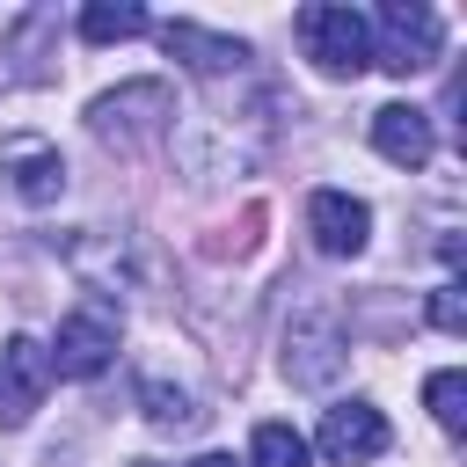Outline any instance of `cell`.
Instances as JSON below:
<instances>
[{
	"label": "cell",
	"instance_id": "6da1fadb",
	"mask_svg": "<svg viewBox=\"0 0 467 467\" xmlns=\"http://www.w3.org/2000/svg\"><path fill=\"white\" fill-rule=\"evenodd\" d=\"M299 44H306V58L321 66V73H336V80H358L365 66H372V22L358 15V7H299Z\"/></svg>",
	"mask_w": 467,
	"mask_h": 467
},
{
	"label": "cell",
	"instance_id": "7a4b0ae2",
	"mask_svg": "<svg viewBox=\"0 0 467 467\" xmlns=\"http://www.w3.org/2000/svg\"><path fill=\"white\" fill-rule=\"evenodd\" d=\"M372 58L387 66V73H423L438 51H445V22H438V7H423V0H387L379 7V22H372Z\"/></svg>",
	"mask_w": 467,
	"mask_h": 467
},
{
	"label": "cell",
	"instance_id": "3957f363",
	"mask_svg": "<svg viewBox=\"0 0 467 467\" xmlns=\"http://www.w3.org/2000/svg\"><path fill=\"white\" fill-rule=\"evenodd\" d=\"M44 358H51V372H66V379H95V372L117 358V306L80 299V306L58 321V343H51Z\"/></svg>",
	"mask_w": 467,
	"mask_h": 467
},
{
	"label": "cell",
	"instance_id": "277c9868",
	"mask_svg": "<svg viewBox=\"0 0 467 467\" xmlns=\"http://www.w3.org/2000/svg\"><path fill=\"white\" fill-rule=\"evenodd\" d=\"M44 387H51V358L36 336H7L0 343V423H29L44 409Z\"/></svg>",
	"mask_w": 467,
	"mask_h": 467
},
{
	"label": "cell",
	"instance_id": "5b68a950",
	"mask_svg": "<svg viewBox=\"0 0 467 467\" xmlns=\"http://www.w3.org/2000/svg\"><path fill=\"white\" fill-rule=\"evenodd\" d=\"M285 372H292V387H328L343 372V328H336V314H299L292 321Z\"/></svg>",
	"mask_w": 467,
	"mask_h": 467
},
{
	"label": "cell",
	"instance_id": "8992f818",
	"mask_svg": "<svg viewBox=\"0 0 467 467\" xmlns=\"http://www.w3.org/2000/svg\"><path fill=\"white\" fill-rule=\"evenodd\" d=\"M0 175H7V190L29 197V204H51V197L66 190V161H58V146L36 139V131L0 139Z\"/></svg>",
	"mask_w": 467,
	"mask_h": 467
},
{
	"label": "cell",
	"instance_id": "52a82bcc",
	"mask_svg": "<svg viewBox=\"0 0 467 467\" xmlns=\"http://www.w3.org/2000/svg\"><path fill=\"white\" fill-rule=\"evenodd\" d=\"M321 452H328L336 467L379 460V452H387V416H379L372 401H336V409L321 416Z\"/></svg>",
	"mask_w": 467,
	"mask_h": 467
},
{
	"label": "cell",
	"instance_id": "ba28073f",
	"mask_svg": "<svg viewBox=\"0 0 467 467\" xmlns=\"http://www.w3.org/2000/svg\"><path fill=\"white\" fill-rule=\"evenodd\" d=\"M306 234H314L321 255H358L365 234H372V212H365V197H350V190H314V197H306Z\"/></svg>",
	"mask_w": 467,
	"mask_h": 467
},
{
	"label": "cell",
	"instance_id": "9c48e42d",
	"mask_svg": "<svg viewBox=\"0 0 467 467\" xmlns=\"http://www.w3.org/2000/svg\"><path fill=\"white\" fill-rule=\"evenodd\" d=\"M372 146L394 161V168H423L431 161V117L416 109V102H387V109H372Z\"/></svg>",
	"mask_w": 467,
	"mask_h": 467
},
{
	"label": "cell",
	"instance_id": "30bf717a",
	"mask_svg": "<svg viewBox=\"0 0 467 467\" xmlns=\"http://www.w3.org/2000/svg\"><path fill=\"white\" fill-rule=\"evenodd\" d=\"M153 117H168V88H161V80H139V88H117V95L95 102V131H102V139H131V131L153 124Z\"/></svg>",
	"mask_w": 467,
	"mask_h": 467
},
{
	"label": "cell",
	"instance_id": "8fae6325",
	"mask_svg": "<svg viewBox=\"0 0 467 467\" xmlns=\"http://www.w3.org/2000/svg\"><path fill=\"white\" fill-rule=\"evenodd\" d=\"M161 44H168V51H182L197 73H226V66H241V58H248L234 36H212V29H197V22H168V29H161Z\"/></svg>",
	"mask_w": 467,
	"mask_h": 467
},
{
	"label": "cell",
	"instance_id": "7c38bea8",
	"mask_svg": "<svg viewBox=\"0 0 467 467\" xmlns=\"http://www.w3.org/2000/svg\"><path fill=\"white\" fill-rule=\"evenodd\" d=\"M139 29H146V7L139 0H95V7H80V36L88 44H124Z\"/></svg>",
	"mask_w": 467,
	"mask_h": 467
},
{
	"label": "cell",
	"instance_id": "4fadbf2b",
	"mask_svg": "<svg viewBox=\"0 0 467 467\" xmlns=\"http://www.w3.org/2000/svg\"><path fill=\"white\" fill-rule=\"evenodd\" d=\"M423 401H431V416H438V431H452V438L467 431V379H460L452 365L423 379Z\"/></svg>",
	"mask_w": 467,
	"mask_h": 467
},
{
	"label": "cell",
	"instance_id": "5bb4252c",
	"mask_svg": "<svg viewBox=\"0 0 467 467\" xmlns=\"http://www.w3.org/2000/svg\"><path fill=\"white\" fill-rule=\"evenodd\" d=\"M255 467H306V438L292 423H255V445H248Z\"/></svg>",
	"mask_w": 467,
	"mask_h": 467
},
{
	"label": "cell",
	"instance_id": "9a60e30c",
	"mask_svg": "<svg viewBox=\"0 0 467 467\" xmlns=\"http://www.w3.org/2000/svg\"><path fill=\"white\" fill-rule=\"evenodd\" d=\"M139 401H146V423H161V431H190V423H197L190 394H182V387H168V379H146V387H139Z\"/></svg>",
	"mask_w": 467,
	"mask_h": 467
},
{
	"label": "cell",
	"instance_id": "2e32d148",
	"mask_svg": "<svg viewBox=\"0 0 467 467\" xmlns=\"http://www.w3.org/2000/svg\"><path fill=\"white\" fill-rule=\"evenodd\" d=\"M431 328H445V336L467 328V292H460V285H438V292H431Z\"/></svg>",
	"mask_w": 467,
	"mask_h": 467
},
{
	"label": "cell",
	"instance_id": "e0dca14e",
	"mask_svg": "<svg viewBox=\"0 0 467 467\" xmlns=\"http://www.w3.org/2000/svg\"><path fill=\"white\" fill-rule=\"evenodd\" d=\"M197 467H234V460H226V452H204V460H197Z\"/></svg>",
	"mask_w": 467,
	"mask_h": 467
}]
</instances>
